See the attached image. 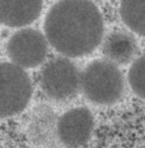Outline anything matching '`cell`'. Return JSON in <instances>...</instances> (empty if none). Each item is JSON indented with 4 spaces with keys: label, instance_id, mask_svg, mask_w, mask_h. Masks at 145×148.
<instances>
[{
    "label": "cell",
    "instance_id": "9c48e42d",
    "mask_svg": "<svg viewBox=\"0 0 145 148\" xmlns=\"http://www.w3.org/2000/svg\"><path fill=\"white\" fill-rule=\"evenodd\" d=\"M120 16L129 29L145 37V0H121Z\"/></svg>",
    "mask_w": 145,
    "mask_h": 148
},
{
    "label": "cell",
    "instance_id": "7a4b0ae2",
    "mask_svg": "<svg viewBox=\"0 0 145 148\" xmlns=\"http://www.w3.org/2000/svg\"><path fill=\"white\" fill-rule=\"evenodd\" d=\"M81 90L93 104L113 105L124 95V76L118 65L108 60H96L83 70Z\"/></svg>",
    "mask_w": 145,
    "mask_h": 148
},
{
    "label": "cell",
    "instance_id": "5b68a950",
    "mask_svg": "<svg viewBox=\"0 0 145 148\" xmlns=\"http://www.w3.org/2000/svg\"><path fill=\"white\" fill-rule=\"evenodd\" d=\"M48 40L40 32L24 28L13 34L7 43L11 63L22 68H34L43 63L48 52Z\"/></svg>",
    "mask_w": 145,
    "mask_h": 148
},
{
    "label": "cell",
    "instance_id": "30bf717a",
    "mask_svg": "<svg viewBox=\"0 0 145 148\" xmlns=\"http://www.w3.org/2000/svg\"><path fill=\"white\" fill-rule=\"evenodd\" d=\"M128 81L133 92L145 99V55L137 58L130 67Z\"/></svg>",
    "mask_w": 145,
    "mask_h": 148
},
{
    "label": "cell",
    "instance_id": "ba28073f",
    "mask_svg": "<svg viewBox=\"0 0 145 148\" xmlns=\"http://www.w3.org/2000/svg\"><path fill=\"white\" fill-rule=\"evenodd\" d=\"M137 52L135 39L124 32H116L108 35L103 42L104 56L116 65H126L132 62Z\"/></svg>",
    "mask_w": 145,
    "mask_h": 148
},
{
    "label": "cell",
    "instance_id": "3957f363",
    "mask_svg": "<svg viewBox=\"0 0 145 148\" xmlns=\"http://www.w3.org/2000/svg\"><path fill=\"white\" fill-rule=\"evenodd\" d=\"M81 76L77 66L67 58H55L43 66L39 82L47 96L54 101H68L81 90Z\"/></svg>",
    "mask_w": 145,
    "mask_h": 148
},
{
    "label": "cell",
    "instance_id": "52a82bcc",
    "mask_svg": "<svg viewBox=\"0 0 145 148\" xmlns=\"http://www.w3.org/2000/svg\"><path fill=\"white\" fill-rule=\"evenodd\" d=\"M42 0H0V21L8 27H24L36 21Z\"/></svg>",
    "mask_w": 145,
    "mask_h": 148
},
{
    "label": "cell",
    "instance_id": "8992f818",
    "mask_svg": "<svg viewBox=\"0 0 145 148\" xmlns=\"http://www.w3.org/2000/svg\"><path fill=\"white\" fill-rule=\"evenodd\" d=\"M94 127V119L91 111L78 107L66 111L58 120V140L71 148H78L90 140Z\"/></svg>",
    "mask_w": 145,
    "mask_h": 148
},
{
    "label": "cell",
    "instance_id": "277c9868",
    "mask_svg": "<svg viewBox=\"0 0 145 148\" xmlns=\"http://www.w3.org/2000/svg\"><path fill=\"white\" fill-rule=\"evenodd\" d=\"M33 86L24 68L13 63L0 65V114L12 117L26 108L32 97Z\"/></svg>",
    "mask_w": 145,
    "mask_h": 148
},
{
    "label": "cell",
    "instance_id": "6da1fadb",
    "mask_svg": "<svg viewBox=\"0 0 145 148\" xmlns=\"http://www.w3.org/2000/svg\"><path fill=\"white\" fill-rule=\"evenodd\" d=\"M45 36L58 53L81 58L92 53L102 41L103 18L89 0H60L47 13Z\"/></svg>",
    "mask_w": 145,
    "mask_h": 148
}]
</instances>
